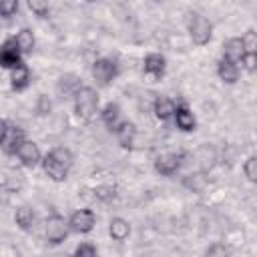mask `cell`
Here are the masks:
<instances>
[{
    "label": "cell",
    "mask_w": 257,
    "mask_h": 257,
    "mask_svg": "<svg viewBox=\"0 0 257 257\" xmlns=\"http://www.w3.org/2000/svg\"><path fill=\"white\" fill-rule=\"evenodd\" d=\"M14 42H16V46H18V50L22 52V54H28V52H32L34 50V34H32V30H28V28H22L16 36H14Z\"/></svg>",
    "instance_id": "ffe728a7"
},
{
    "label": "cell",
    "mask_w": 257,
    "mask_h": 257,
    "mask_svg": "<svg viewBox=\"0 0 257 257\" xmlns=\"http://www.w3.org/2000/svg\"><path fill=\"white\" fill-rule=\"evenodd\" d=\"M245 52L247 50H245L243 38H229L225 42V46H223V58H227V60H231L235 64L241 62V58L245 56Z\"/></svg>",
    "instance_id": "7c38bea8"
},
{
    "label": "cell",
    "mask_w": 257,
    "mask_h": 257,
    "mask_svg": "<svg viewBox=\"0 0 257 257\" xmlns=\"http://www.w3.org/2000/svg\"><path fill=\"white\" fill-rule=\"evenodd\" d=\"M40 163H42V169H44V173L48 175V179L60 183V181H64V179L68 177V167L62 165V163H58L52 155H46Z\"/></svg>",
    "instance_id": "8fae6325"
},
{
    "label": "cell",
    "mask_w": 257,
    "mask_h": 257,
    "mask_svg": "<svg viewBox=\"0 0 257 257\" xmlns=\"http://www.w3.org/2000/svg\"><path fill=\"white\" fill-rule=\"evenodd\" d=\"M114 135H116V141H118L120 147L131 149L133 143H135V137H137V128H135L133 122H128V120H120V124L114 128Z\"/></svg>",
    "instance_id": "5bb4252c"
},
{
    "label": "cell",
    "mask_w": 257,
    "mask_h": 257,
    "mask_svg": "<svg viewBox=\"0 0 257 257\" xmlns=\"http://www.w3.org/2000/svg\"><path fill=\"white\" fill-rule=\"evenodd\" d=\"M181 167V155L177 153H165L155 161V171L163 177H171Z\"/></svg>",
    "instance_id": "9c48e42d"
},
{
    "label": "cell",
    "mask_w": 257,
    "mask_h": 257,
    "mask_svg": "<svg viewBox=\"0 0 257 257\" xmlns=\"http://www.w3.org/2000/svg\"><path fill=\"white\" fill-rule=\"evenodd\" d=\"M243 44H245V50L247 52H255V46H257V36L253 30H249L245 36H243Z\"/></svg>",
    "instance_id": "4dcf8cb0"
},
{
    "label": "cell",
    "mask_w": 257,
    "mask_h": 257,
    "mask_svg": "<svg viewBox=\"0 0 257 257\" xmlns=\"http://www.w3.org/2000/svg\"><path fill=\"white\" fill-rule=\"evenodd\" d=\"M243 173H245V177H247L251 183L257 181V157H255V155H251V157L245 161V165H243Z\"/></svg>",
    "instance_id": "cb8c5ba5"
},
{
    "label": "cell",
    "mask_w": 257,
    "mask_h": 257,
    "mask_svg": "<svg viewBox=\"0 0 257 257\" xmlns=\"http://www.w3.org/2000/svg\"><path fill=\"white\" fill-rule=\"evenodd\" d=\"M28 8L38 16V18H46L48 16V4L40 2V0H28Z\"/></svg>",
    "instance_id": "4316f807"
},
{
    "label": "cell",
    "mask_w": 257,
    "mask_h": 257,
    "mask_svg": "<svg viewBox=\"0 0 257 257\" xmlns=\"http://www.w3.org/2000/svg\"><path fill=\"white\" fill-rule=\"evenodd\" d=\"M30 84V70L26 64H20L18 68L10 70V86L14 90H24Z\"/></svg>",
    "instance_id": "ac0fdd59"
},
{
    "label": "cell",
    "mask_w": 257,
    "mask_h": 257,
    "mask_svg": "<svg viewBox=\"0 0 257 257\" xmlns=\"http://www.w3.org/2000/svg\"><path fill=\"white\" fill-rule=\"evenodd\" d=\"M205 257H229V251H227L225 245L215 243V245H211V247L205 251Z\"/></svg>",
    "instance_id": "83f0119b"
},
{
    "label": "cell",
    "mask_w": 257,
    "mask_h": 257,
    "mask_svg": "<svg viewBox=\"0 0 257 257\" xmlns=\"http://www.w3.org/2000/svg\"><path fill=\"white\" fill-rule=\"evenodd\" d=\"M98 110V94L92 86H80L74 94V112L82 120H90Z\"/></svg>",
    "instance_id": "6da1fadb"
},
{
    "label": "cell",
    "mask_w": 257,
    "mask_h": 257,
    "mask_svg": "<svg viewBox=\"0 0 257 257\" xmlns=\"http://www.w3.org/2000/svg\"><path fill=\"white\" fill-rule=\"evenodd\" d=\"M50 108H52V102H50V98H48L46 94H40V96H38V104H36V110H38L40 114H48V112H50Z\"/></svg>",
    "instance_id": "f546056e"
},
{
    "label": "cell",
    "mask_w": 257,
    "mask_h": 257,
    "mask_svg": "<svg viewBox=\"0 0 257 257\" xmlns=\"http://www.w3.org/2000/svg\"><path fill=\"white\" fill-rule=\"evenodd\" d=\"M217 74H219V78L223 82L233 84L239 78V64H235V62H231L227 58H221L219 64H217Z\"/></svg>",
    "instance_id": "9a60e30c"
},
{
    "label": "cell",
    "mask_w": 257,
    "mask_h": 257,
    "mask_svg": "<svg viewBox=\"0 0 257 257\" xmlns=\"http://www.w3.org/2000/svg\"><path fill=\"white\" fill-rule=\"evenodd\" d=\"M239 64H243V66H245V70L253 72V70L257 68V52H245V56L241 58V62H239Z\"/></svg>",
    "instance_id": "f1b7e54d"
},
{
    "label": "cell",
    "mask_w": 257,
    "mask_h": 257,
    "mask_svg": "<svg viewBox=\"0 0 257 257\" xmlns=\"http://www.w3.org/2000/svg\"><path fill=\"white\" fill-rule=\"evenodd\" d=\"M4 133H6V120L0 118V145H2V139H4Z\"/></svg>",
    "instance_id": "1f68e13d"
},
{
    "label": "cell",
    "mask_w": 257,
    "mask_h": 257,
    "mask_svg": "<svg viewBox=\"0 0 257 257\" xmlns=\"http://www.w3.org/2000/svg\"><path fill=\"white\" fill-rule=\"evenodd\" d=\"M16 155H18V159L22 161V165H26V167H36V165L42 161V155H40L38 145L32 143V141H28V139L20 145V149L16 151Z\"/></svg>",
    "instance_id": "30bf717a"
},
{
    "label": "cell",
    "mask_w": 257,
    "mask_h": 257,
    "mask_svg": "<svg viewBox=\"0 0 257 257\" xmlns=\"http://www.w3.org/2000/svg\"><path fill=\"white\" fill-rule=\"evenodd\" d=\"M175 108H177L175 100H171V98H167V96H159V98H155V102H153V112H155V116L161 118V120L171 118V116L175 114Z\"/></svg>",
    "instance_id": "2e32d148"
},
{
    "label": "cell",
    "mask_w": 257,
    "mask_h": 257,
    "mask_svg": "<svg viewBox=\"0 0 257 257\" xmlns=\"http://www.w3.org/2000/svg\"><path fill=\"white\" fill-rule=\"evenodd\" d=\"M108 233L114 241H124L131 235V225L122 217H112L110 223H108Z\"/></svg>",
    "instance_id": "e0dca14e"
},
{
    "label": "cell",
    "mask_w": 257,
    "mask_h": 257,
    "mask_svg": "<svg viewBox=\"0 0 257 257\" xmlns=\"http://www.w3.org/2000/svg\"><path fill=\"white\" fill-rule=\"evenodd\" d=\"M18 12V2L16 0H0V16L10 18Z\"/></svg>",
    "instance_id": "d4e9b609"
},
{
    "label": "cell",
    "mask_w": 257,
    "mask_h": 257,
    "mask_svg": "<svg viewBox=\"0 0 257 257\" xmlns=\"http://www.w3.org/2000/svg\"><path fill=\"white\" fill-rule=\"evenodd\" d=\"M20 64H24V62H22V52L18 50L14 38L4 40V42L0 44V66L14 70V68H18Z\"/></svg>",
    "instance_id": "277c9868"
},
{
    "label": "cell",
    "mask_w": 257,
    "mask_h": 257,
    "mask_svg": "<svg viewBox=\"0 0 257 257\" xmlns=\"http://www.w3.org/2000/svg\"><path fill=\"white\" fill-rule=\"evenodd\" d=\"M165 66H167V60L163 54H147L145 56V62H143V68H145V74L153 80H159L163 74H165Z\"/></svg>",
    "instance_id": "ba28073f"
},
{
    "label": "cell",
    "mask_w": 257,
    "mask_h": 257,
    "mask_svg": "<svg viewBox=\"0 0 257 257\" xmlns=\"http://www.w3.org/2000/svg\"><path fill=\"white\" fill-rule=\"evenodd\" d=\"M48 155H52L58 163H62V165H66V167L70 169V165H72V153H70L68 149H64V147H54Z\"/></svg>",
    "instance_id": "603a6c76"
},
{
    "label": "cell",
    "mask_w": 257,
    "mask_h": 257,
    "mask_svg": "<svg viewBox=\"0 0 257 257\" xmlns=\"http://www.w3.org/2000/svg\"><path fill=\"white\" fill-rule=\"evenodd\" d=\"M44 235H46V241L52 243V245L62 243L66 239V235H68V221L62 215L52 213L44 221Z\"/></svg>",
    "instance_id": "3957f363"
},
{
    "label": "cell",
    "mask_w": 257,
    "mask_h": 257,
    "mask_svg": "<svg viewBox=\"0 0 257 257\" xmlns=\"http://www.w3.org/2000/svg\"><path fill=\"white\" fill-rule=\"evenodd\" d=\"M70 257H98V253H96V247L92 243H80Z\"/></svg>",
    "instance_id": "484cf974"
},
{
    "label": "cell",
    "mask_w": 257,
    "mask_h": 257,
    "mask_svg": "<svg viewBox=\"0 0 257 257\" xmlns=\"http://www.w3.org/2000/svg\"><path fill=\"white\" fill-rule=\"evenodd\" d=\"M96 225V215L92 209H78L68 219V227L76 233H90Z\"/></svg>",
    "instance_id": "5b68a950"
},
{
    "label": "cell",
    "mask_w": 257,
    "mask_h": 257,
    "mask_svg": "<svg viewBox=\"0 0 257 257\" xmlns=\"http://www.w3.org/2000/svg\"><path fill=\"white\" fill-rule=\"evenodd\" d=\"M14 221H16V225H18L20 229H30V227H32V223H34V211H32L30 207L22 205V207H18V209H16Z\"/></svg>",
    "instance_id": "7402d4cb"
},
{
    "label": "cell",
    "mask_w": 257,
    "mask_h": 257,
    "mask_svg": "<svg viewBox=\"0 0 257 257\" xmlns=\"http://www.w3.org/2000/svg\"><path fill=\"white\" fill-rule=\"evenodd\" d=\"M189 36L197 46H205L213 36V24L199 12L189 14Z\"/></svg>",
    "instance_id": "7a4b0ae2"
},
{
    "label": "cell",
    "mask_w": 257,
    "mask_h": 257,
    "mask_svg": "<svg viewBox=\"0 0 257 257\" xmlns=\"http://www.w3.org/2000/svg\"><path fill=\"white\" fill-rule=\"evenodd\" d=\"M100 118H102V122H104L110 131H114V128L120 124V108H118V104H116V102H108V104L102 108Z\"/></svg>",
    "instance_id": "d6986e66"
},
{
    "label": "cell",
    "mask_w": 257,
    "mask_h": 257,
    "mask_svg": "<svg viewBox=\"0 0 257 257\" xmlns=\"http://www.w3.org/2000/svg\"><path fill=\"white\" fill-rule=\"evenodd\" d=\"M24 131L18 126V124H10L6 122V133H4V139H2V151L6 155H16V151L20 149V145L24 143Z\"/></svg>",
    "instance_id": "52a82bcc"
},
{
    "label": "cell",
    "mask_w": 257,
    "mask_h": 257,
    "mask_svg": "<svg viewBox=\"0 0 257 257\" xmlns=\"http://www.w3.org/2000/svg\"><path fill=\"white\" fill-rule=\"evenodd\" d=\"M78 88H80V82H78V78L74 74H66V76H62L58 80V90L64 96H74Z\"/></svg>",
    "instance_id": "44dd1931"
},
{
    "label": "cell",
    "mask_w": 257,
    "mask_h": 257,
    "mask_svg": "<svg viewBox=\"0 0 257 257\" xmlns=\"http://www.w3.org/2000/svg\"><path fill=\"white\" fill-rule=\"evenodd\" d=\"M116 62L110 60V58H98L92 62V78L100 84V86H106L114 76H116Z\"/></svg>",
    "instance_id": "8992f818"
},
{
    "label": "cell",
    "mask_w": 257,
    "mask_h": 257,
    "mask_svg": "<svg viewBox=\"0 0 257 257\" xmlns=\"http://www.w3.org/2000/svg\"><path fill=\"white\" fill-rule=\"evenodd\" d=\"M175 122H177V126L181 128V131H185V133H189V131H195V126H197V122H195V116H193V112L189 110V106L187 104H177V108H175Z\"/></svg>",
    "instance_id": "4fadbf2b"
}]
</instances>
